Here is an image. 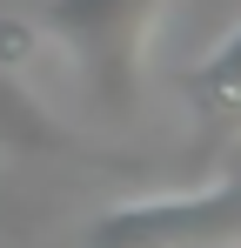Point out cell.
Segmentation results:
<instances>
[{
  "label": "cell",
  "instance_id": "6da1fadb",
  "mask_svg": "<svg viewBox=\"0 0 241 248\" xmlns=\"http://www.w3.org/2000/svg\"><path fill=\"white\" fill-rule=\"evenodd\" d=\"M161 7L167 0H40V41L74 61L80 87L107 114H134Z\"/></svg>",
  "mask_w": 241,
  "mask_h": 248
},
{
  "label": "cell",
  "instance_id": "5b68a950",
  "mask_svg": "<svg viewBox=\"0 0 241 248\" xmlns=\"http://www.w3.org/2000/svg\"><path fill=\"white\" fill-rule=\"evenodd\" d=\"M40 54V27L34 20H14V14H0V67L14 74V67H27Z\"/></svg>",
  "mask_w": 241,
  "mask_h": 248
},
{
  "label": "cell",
  "instance_id": "277c9868",
  "mask_svg": "<svg viewBox=\"0 0 241 248\" xmlns=\"http://www.w3.org/2000/svg\"><path fill=\"white\" fill-rule=\"evenodd\" d=\"M0 148H7V155H47V148H67V134L47 121L20 87H14L7 67H0Z\"/></svg>",
  "mask_w": 241,
  "mask_h": 248
},
{
  "label": "cell",
  "instance_id": "7a4b0ae2",
  "mask_svg": "<svg viewBox=\"0 0 241 248\" xmlns=\"http://www.w3.org/2000/svg\"><path fill=\"white\" fill-rule=\"evenodd\" d=\"M94 248H241V181L120 202L94 221Z\"/></svg>",
  "mask_w": 241,
  "mask_h": 248
},
{
  "label": "cell",
  "instance_id": "3957f363",
  "mask_svg": "<svg viewBox=\"0 0 241 248\" xmlns=\"http://www.w3.org/2000/svg\"><path fill=\"white\" fill-rule=\"evenodd\" d=\"M181 94L208 127H241V20L181 74Z\"/></svg>",
  "mask_w": 241,
  "mask_h": 248
}]
</instances>
